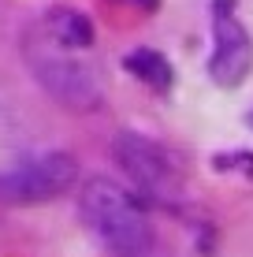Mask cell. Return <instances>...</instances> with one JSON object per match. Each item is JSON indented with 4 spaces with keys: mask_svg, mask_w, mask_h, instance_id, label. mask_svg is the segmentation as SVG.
Listing matches in <instances>:
<instances>
[{
    "mask_svg": "<svg viewBox=\"0 0 253 257\" xmlns=\"http://www.w3.org/2000/svg\"><path fill=\"white\" fill-rule=\"evenodd\" d=\"M78 216L112 257H160V238H156L145 209L123 187L101 175L82 183Z\"/></svg>",
    "mask_w": 253,
    "mask_h": 257,
    "instance_id": "6da1fadb",
    "label": "cell"
},
{
    "mask_svg": "<svg viewBox=\"0 0 253 257\" xmlns=\"http://www.w3.org/2000/svg\"><path fill=\"white\" fill-rule=\"evenodd\" d=\"M23 60L30 67V75L38 78V86L49 97H56L64 108L71 112H93L104 101V90L93 75V67H86L78 60V52H67L38 30H30L23 38Z\"/></svg>",
    "mask_w": 253,
    "mask_h": 257,
    "instance_id": "7a4b0ae2",
    "label": "cell"
},
{
    "mask_svg": "<svg viewBox=\"0 0 253 257\" xmlns=\"http://www.w3.org/2000/svg\"><path fill=\"white\" fill-rule=\"evenodd\" d=\"M112 157L119 172L134 183L145 198L156 201H179L182 198V168L160 142L138 135V131H119L112 138Z\"/></svg>",
    "mask_w": 253,
    "mask_h": 257,
    "instance_id": "3957f363",
    "label": "cell"
},
{
    "mask_svg": "<svg viewBox=\"0 0 253 257\" xmlns=\"http://www.w3.org/2000/svg\"><path fill=\"white\" fill-rule=\"evenodd\" d=\"M78 183V161L71 153L26 157L0 172V201L4 205H41Z\"/></svg>",
    "mask_w": 253,
    "mask_h": 257,
    "instance_id": "277c9868",
    "label": "cell"
},
{
    "mask_svg": "<svg viewBox=\"0 0 253 257\" xmlns=\"http://www.w3.org/2000/svg\"><path fill=\"white\" fill-rule=\"evenodd\" d=\"M212 56H208V75L216 86H242L246 75L253 71V38L249 30L238 23V15H231V8H216L212 19Z\"/></svg>",
    "mask_w": 253,
    "mask_h": 257,
    "instance_id": "5b68a950",
    "label": "cell"
},
{
    "mask_svg": "<svg viewBox=\"0 0 253 257\" xmlns=\"http://www.w3.org/2000/svg\"><path fill=\"white\" fill-rule=\"evenodd\" d=\"M41 34L67 52H86L93 45V23L75 8H52L41 23Z\"/></svg>",
    "mask_w": 253,
    "mask_h": 257,
    "instance_id": "8992f818",
    "label": "cell"
},
{
    "mask_svg": "<svg viewBox=\"0 0 253 257\" xmlns=\"http://www.w3.org/2000/svg\"><path fill=\"white\" fill-rule=\"evenodd\" d=\"M123 67L130 71V75H138L145 86H153V90H168V86H171V64L160 56V52H153V49L127 52Z\"/></svg>",
    "mask_w": 253,
    "mask_h": 257,
    "instance_id": "52a82bcc",
    "label": "cell"
},
{
    "mask_svg": "<svg viewBox=\"0 0 253 257\" xmlns=\"http://www.w3.org/2000/svg\"><path fill=\"white\" fill-rule=\"evenodd\" d=\"M134 4H142L145 12H153V8H156V0H134Z\"/></svg>",
    "mask_w": 253,
    "mask_h": 257,
    "instance_id": "ba28073f",
    "label": "cell"
},
{
    "mask_svg": "<svg viewBox=\"0 0 253 257\" xmlns=\"http://www.w3.org/2000/svg\"><path fill=\"white\" fill-rule=\"evenodd\" d=\"M0 119H12V116H8V112H4V104H0Z\"/></svg>",
    "mask_w": 253,
    "mask_h": 257,
    "instance_id": "9c48e42d",
    "label": "cell"
},
{
    "mask_svg": "<svg viewBox=\"0 0 253 257\" xmlns=\"http://www.w3.org/2000/svg\"><path fill=\"white\" fill-rule=\"evenodd\" d=\"M249 123H253V116H249Z\"/></svg>",
    "mask_w": 253,
    "mask_h": 257,
    "instance_id": "30bf717a",
    "label": "cell"
}]
</instances>
